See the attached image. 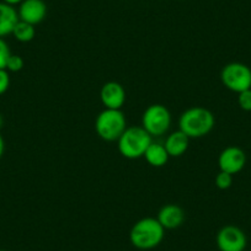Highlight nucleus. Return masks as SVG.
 <instances>
[{
	"label": "nucleus",
	"mask_w": 251,
	"mask_h": 251,
	"mask_svg": "<svg viewBox=\"0 0 251 251\" xmlns=\"http://www.w3.org/2000/svg\"><path fill=\"white\" fill-rule=\"evenodd\" d=\"M216 125L214 115L204 107H191L178 118V129L188 138H202L207 136Z\"/></svg>",
	"instance_id": "obj_1"
},
{
	"label": "nucleus",
	"mask_w": 251,
	"mask_h": 251,
	"mask_svg": "<svg viewBox=\"0 0 251 251\" xmlns=\"http://www.w3.org/2000/svg\"><path fill=\"white\" fill-rule=\"evenodd\" d=\"M165 229L156 218L147 217L137 222L131 229L129 240L139 250H151L163 241Z\"/></svg>",
	"instance_id": "obj_2"
},
{
	"label": "nucleus",
	"mask_w": 251,
	"mask_h": 251,
	"mask_svg": "<svg viewBox=\"0 0 251 251\" xmlns=\"http://www.w3.org/2000/svg\"><path fill=\"white\" fill-rule=\"evenodd\" d=\"M151 142V136L142 126H132L118 138V151L126 159H139L144 156Z\"/></svg>",
	"instance_id": "obj_3"
},
{
	"label": "nucleus",
	"mask_w": 251,
	"mask_h": 251,
	"mask_svg": "<svg viewBox=\"0 0 251 251\" xmlns=\"http://www.w3.org/2000/svg\"><path fill=\"white\" fill-rule=\"evenodd\" d=\"M126 128V116L121 110L105 108L96 117L95 131L98 136L106 142L118 141Z\"/></svg>",
	"instance_id": "obj_4"
},
{
	"label": "nucleus",
	"mask_w": 251,
	"mask_h": 251,
	"mask_svg": "<svg viewBox=\"0 0 251 251\" xmlns=\"http://www.w3.org/2000/svg\"><path fill=\"white\" fill-rule=\"evenodd\" d=\"M171 126V113L160 103L151 105L142 116V127L151 137H160L169 131Z\"/></svg>",
	"instance_id": "obj_5"
},
{
	"label": "nucleus",
	"mask_w": 251,
	"mask_h": 251,
	"mask_svg": "<svg viewBox=\"0 0 251 251\" xmlns=\"http://www.w3.org/2000/svg\"><path fill=\"white\" fill-rule=\"evenodd\" d=\"M223 85L234 93H243L251 89V69L243 63H229L222 69Z\"/></svg>",
	"instance_id": "obj_6"
},
{
	"label": "nucleus",
	"mask_w": 251,
	"mask_h": 251,
	"mask_svg": "<svg viewBox=\"0 0 251 251\" xmlns=\"http://www.w3.org/2000/svg\"><path fill=\"white\" fill-rule=\"evenodd\" d=\"M246 235L235 226H226L217 234V246L221 251H244L246 248Z\"/></svg>",
	"instance_id": "obj_7"
},
{
	"label": "nucleus",
	"mask_w": 251,
	"mask_h": 251,
	"mask_svg": "<svg viewBox=\"0 0 251 251\" xmlns=\"http://www.w3.org/2000/svg\"><path fill=\"white\" fill-rule=\"evenodd\" d=\"M246 164V155L239 147H228L221 153L218 158V165L221 171L230 175L240 173Z\"/></svg>",
	"instance_id": "obj_8"
},
{
	"label": "nucleus",
	"mask_w": 251,
	"mask_h": 251,
	"mask_svg": "<svg viewBox=\"0 0 251 251\" xmlns=\"http://www.w3.org/2000/svg\"><path fill=\"white\" fill-rule=\"evenodd\" d=\"M19 20L36 26L47 16V5L43 0H24L18 10Z\"/></svg>",
	"instance_id": "obj_9"
},
{
	"label": "nucleus",
	"mask_w": 251,
	"mask_h": 251,
	"mask_svg": "<svg viewBox=\"0 0 251 251\" xmlns=\"http://www.w3.org/2000/svg\"><path fill=\"white\" fill-rule=\"evenodd\" d=\"M100 99L105 108L121 110L126 102V90L117 81H108L101 88Z\"/></svg>",
	"instance_id": "obj_10"
},
{
	"label": "nucleus",
	"mask_w": 251,
	"mask_h": 251,
	"mask_svg": "<svg viewBox=\"0 0 251 251\" xmlns=\"http://www.w3.org/2000/svg\"><path fill=\"white\" fill-rule=\"evenodd\" d=\"M156 219L164 229H176L182 226L185 221V212L177 204H165L160 208Z\"/></svg>",
	"instance_id": "obj_11"
},
{
	"label": "nucleus",
	"mask_w": 251,
	"mask_h": 251,
	"mask_svg": "<svg viewBox=\"0 0 251 251\" xmlns=\"http://www.w3.org/2000/svg\"><path fill=\"white\" fill-rule=\"evenodd\" d=\"M188 146H190V138L180 129L169 134L164 143L169 156H173V158H178V156L183 155L187 151Z\"/></svg>",
	"instance_id": "obj_12"
},
{
	"label": "nucleus",
	"mask_w": 251,
	"mask_h": 251,
	"mask_svg": "<svg viewBox=\"0 0 251 251\" xmlns=\"http://www.w3.org/2000/svg\"><path fill=\"white\" fill-rule=\"evenodd\" d=\"M18 21L19 15L15 8L1 1L0 3V38L11 35Z\"/></svg>",
	"instance_id": "obj_13"
},
{
	"label": "nucleus",
	"mask_w": 251,
	"mask_h": 251,
	"mask_svg": "<svg viewBox=\"0 0 251 251\" xmlns=\"http://www.w3.org/2000/svg\"><path fill=\"white\" fill-rule=\"evenodd\" d=\"M144 158L148 161L149 165L154 166V168H161L168 163L170 156H169L164 144L151 142V144L148 147L146 154H144Z\"/></svg>",
	"instance_id": "obj_14"
},
{
	"label": "nucleus",
	"mask_w": 251,
	"mask_h": 251,
	"mask_svg": "<svg viewBox=\"0 0 251 251\" xmlns=\"http://www.w3.org/2000/svg\"><path fill=\"white\" fill-rule=\"evenodd\" d=\"M11 35L15 37V40H18L19 42L27 43L35 38L36 36V28L35 26L31 25V24L25 23V21L19 20L18 24L14 27L13 33Z\"/></svg>",
	"instance_id": "obj_15"
},
{
	"label": "nucleus",
	"mask_w": 251,
	"mask_h": 251,
	"mask_svg": "<svg viewBox=\"0 0 251 251\" xmlns=\"http://www.w3.org/2000/svg\"><path fill=\"white\" fill-rule=\"evenodd\" d=\"M233 183V175L224 171H219L216 176V186L219 190H228Z\"/></svg>",
	"instance_id": "obj_16"
},
{
	"label": "nucleus",
	"mask_w": 251,
	"mask_h": 251,
	"mask_svg": "<svg viewBox=\"0 0 251 251\" xmlns=\"http://www.w3.org/2000/svg\"><path fill=\"white\" fill-rule=\"evenodd\" d=\"M24 68V59L18 54H11L9 58L8 63H6V71L13 72V73H18Z\"/></svg>",
	"instance_id": "obj_17"
},
{
	"label": "nucleus",
	"mask_w": 251,
	"mask_h": 251,
	"mask_svg": "<svg viewBox=\"0 0 251 251\" xmlns=\"http://www.w3.org/2000/svg\"><path fill=\"white\" fill-rule=\"evenodd\" d=\"M10 55L11 52L8 43L4 41V38H0V69H6V63Z\"/></svg>",
	"instance_id": "obj_18"
},
{
	"label": "nucleus",
	"mask_w": 251,
	"mask_h": 251,
	"mask_svg": "<svg viewBox=\"0 0 251 251\" xmlns=\"http://www.w3.org/2000/svg\"><path fill=\"white\" fill-rule=\"evenodd\" d=\"M238 103L244 111H251V89L239 93Z\"/></svg>",
	"instance_id": "obj_19"
},
{
	"label": "nucleus",
	"mask_w": 251,
	"mask_h": 251,
	"mask_svg": "<svg viewBox=\"0 0 251 251\" xmlns=\"http://www.w3.org/2000/svg\"><path fill=\"white\" fill-rule=\"evenodd\" d=\"M10 86V75L6 69H0V95H3L8 91Z\"/></svg>",
	"instance_id": "obj_20"
},
{
	"label": "nucleus",
	"mask_w": 251,
	"mask_h": 251,
	"mask_svg": "<svg viewBox=\"0 0 251 251\" xmlns=\"http://www.w3.org/2000/svg\"><path fill=\"white\" fill-rule=\"evenodd\" d=\"M24 0H3V3H5V4H9V5H11V6H14V5H20L21 3H23Z\"/></svg>",
	"instance_id": "obj_21"
},
{
	"label": "nucleus",
	"mask_w": 251,
	"mask_h": 251,
	"mask_svg": "<svg viewBox=\"0 0 251 251\" xmlns=\"http://www.w3.org/2000/svg\"><path fill=\"white\" fill-rule=\"evenodd\" d=\"M4 149H5V143H4L3 137H1V134H0V158L3 156Z\"/></svg>",
	"instance_id": "obj_22"
},
{
	"label": "nucleus",
	"mask_w": 251,
	"mask_h": 251,
	"mask_svg": "<svg viewBox=\"0 0 251 251\" xmlns=\"http://www.w3.org/2000/svg\"><path fill=\"white\" fill-rule=\"evenodd\" d=\"M3 123H4L3 116H1V113H0V128H1V127H3Z\"/></svg>",
	"instance_id": "obj_23"
},
{
	"label": "nucleus",
	"mask_w": 251,
	"mask_h": 251,
	"mask_svg": "<svg viewBox=\"0 0 251 251\" xmlns=\"http://www.w3.org/2000/svg\"><path fill=\"white\" fill-rule=\"evenodd\" d=\"M0 251H3V250H0Z\"/></svg>",
	"instance_id": "obj_24"
}]
</instances>
